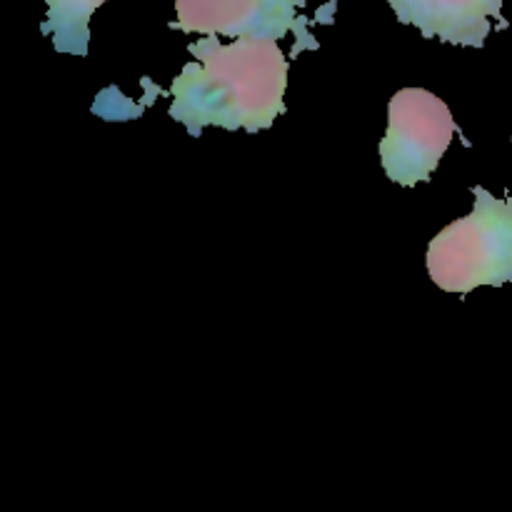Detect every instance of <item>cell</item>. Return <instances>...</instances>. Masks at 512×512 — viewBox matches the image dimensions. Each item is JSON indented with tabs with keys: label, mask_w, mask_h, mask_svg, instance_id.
<instances>
[{
	"label": "cell",
	"mask_w": 512,
	"mask_h": 512,
	"mask_svg": "<svg viewBox=\"0 0 512 512\" xmlns=\"http://www.w3.org/2000/svg\"><path fill=\"white\" fill-rule=\"evenodd\" d=\"M475 208L440 230L428 245V273L445 293L512 283V198L473 188Z\"/></svg>",
	"instance_id": "cell-2"
},
{
	"label": "cell",
	"mask_w": 512,
	"mask_h": 512,
	"mask_svg": "<svg viewBox=\"0 0 512 512\" xmlns=\"http://www.w3.org/2000/svg\"><path fill=\"white\" fill-rule=\"evenodd\" d=\"M455 130L453 113L438 95L425 88L398 90L388 105V133L378 145L385 175L403 188L430 180Z\"/></svg>",
	"instance_id": "cell-3"
},
{
	"label": "cell",
	"mask_w": 512,
	"mask_h": 512,
	"mask_svg": "<svg viewBox=\"0 0 512 512\" xmlns=\"http://www.w3.org/2000/svg\"><path fill=\"white\" fill-rule=\"evenodd\" d=\"M400 23L415 25L423 38H440L450 45L483 48L490 35V18L508 28L503 0H388Z\"/></svg>",
	"instance_id": "cell-5"
},
{
	"label": "cell",
	"mask_w": 512,
	"mask_h": 512,
	"mask_svg": "<svg viewBox=\"0 0 512 512\" xmlns=\"http://www.w3.org/2000/svg\"><path fill=\"white\" fill-rule=\"evenodd\" d=\"M188 53L200 63H188L173 80L168 113L193 138L208 125L255 135L285 113L290 63L278 38L243 35L223 45L218 35H205Z\"/></svg>",
	"instance_id": "cell-1"
},
{
	"label": "cell",
	"mask_w": 512,
	"mask_h": 512,
	"mask_svg": "<svg viewBox=\"0 0 512 512\" xmlns=\"http://www.w3.org/2000/svg\"><path fill=\"white\" fill-rule=\"evenodd\" d=\"M305 0H175L173 28L203 35H265L283 38L293 30L298 38L318 48L308 33V18L298 15Z\"/></svg>",
	"instance_id": "cell-4"
},
{
	"label": "cell",
	"mask_w": 512,
	"mask_h": 512,
	"mask_svg": "<svg viewBox=\"0 0 512 512\" xmlns=\"http://www.w3.org/2000/svg\"><path fill=\"white\" fill-rule=\"evenodd\" d=\"M108 0H48V18L43 33L53 38L58 53L88 55L90 18Z\"/></svg>",
	"instance_id": "cell-6"
}]
</instances>
